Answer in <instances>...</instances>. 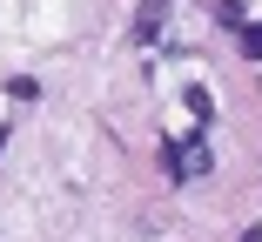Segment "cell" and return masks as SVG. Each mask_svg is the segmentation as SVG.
I'll use <instances>...</instances> for the list:
<instances>
[{
    "label": "cell",
    "mask_w": 262,
    "mask_h": 242,
    "mask_svg": "<svg viewBox=\"0 0 262 242\" xmlns=\"http://www.w3.org/2000/svg\"><path fill=\"white\" fill-rule=\"evenodd\" d=\"M168 20V0H141V14H135V40H155Z\"/></svg>",
    "instance_id": "6da1fadb"
},
{
    "label": "cell",
    "mask_w": 262,
    "mask_h": 242,
    "mask_svg": "<svg viewBox=\"0 0 262 242\" xmlns=\"http://www.w3.org/2000/svg\"><path fill=\"white\" fill-rule=\"evenodd\" d=\"M188 115L208 121V115H215V94H208V87H188Z\"/></svg>",
    "instance_id": "7a4b0ae2"
},
{
    "label": "cell",
    "mask_w": 262,
    "mask_h": 242,
    "mask_svg": "<svg viewBox=\"0 0 262 242\" xmlns=\"http://www.w3.org/2000/svg\"><path fill=\"white\" fill-rule=\"evenodd\" d=\"M215 20H222V27H249V7H242V0H222Z\"/></svg>",
    "instance_id": "3957f363"
},
{
    "label": "cell",
    "mask_w": 262,
    "mask_h": 242,
    "mask_svg": "<svg viewBox=\"0 0 262 242\" xmlns=\"http://www.w3.org/2000/svg\"><path fill=\"white\" fill-rule=\"evenodd\" d=\"M242 61H262V20L242 27Z\"/></svg>",
    "instance_id": "277c9868"
},
{
    "label": "cell",
    "mask_w": 262,
    "mask_h": 242,
    "mask_svg": "<svg viewBox=\"0 0 262 242\" xmlns=\"http://www.w3.org/2000/svg\"><path fill=\"white\" fill-rule=\"evenodd\" d=\"M208 168H215V162H208V148H202V141H195V148L182 155V175H208Z\"/></svg>",
    "instance_id": "5b68a950"
}]
</instances>
